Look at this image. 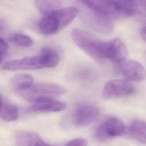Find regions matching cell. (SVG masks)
<instances>
[{
	"mask_svg": "<svg viewBox=\"0 0 146 146\" xmlns=\"http://www.w3.org/2000/svg\"><path fill=\"white\" fill-rule=\"evenodd\" d=\"M128 55V50L125 43L119 38L113 39V40L106 42L105 51H104V57L105 59L111 60L112 62L120 63L126 60Z\"/></svg>",
	"mask_w": 146,
	"mask_h": 146,
	"instance_id": "10",
	"label": "cell"
},
{
	"mask_svg": "<svg viewBox=\"0 0 146 146\" xmlns=\"http://www.w3.org/2000/svg\"><path fill=\"white\" fill-rule=\"evenodd\" d=\"M8 51V43L7 41H5L3 38L0 37V63L2 62L3 58H4V55Z\"/></svg>",
	"mask_w": 146,
	"mask_h": 146,
	"instance_id": "19",
	"label": "cell"
},
{
	"mask_svg": "<svg viewBox=\"0 0 146 146\" xmlns=\"http://www.w3.org/2000/svg\"><path fill=\"white\" fill-rule=\"evenodd\" d=\"M65 146H88V141L83 138H77L69 141Z\"/></svg>",
	"mask_w": 146,
	"mask_h": 146,
	"instance_id": "20",
	"label": "cell"
},
{
	"mask_svg": "<svg viewBox=\"0 0 146 146\" xmlns=\"http://www.w3.org/2000/svg\"><path fill=\"white\" fill-rule=\"evenodd\" d=\"M2 102H1V100H0V111H1V108H2Z\"/></svg>",
	"mask_w": 146,
	"mask_h": 146,
	"instance_id": "23",
	"label": "cell"
},
{
	"mask_svg": "<svg viewBox=\"0 0 146 146\" xmlns=\"http://www.w3.org/2000/svg\"><path fill=\"white\" fill-rule=\"evenodd\" d=\"M67 108V104L59 100H48V101L33 103L29 109L34 112H60Z\"/></svg>",
	"mask_w": 146,
	"mask_h": 146,
	"instance_id": "12",
	"label": "cell"
},
{
	"mask_svg": "<svg viewBox=\"0 0 146 146\" xmlns=\"http://www.w3.org/2000/svg\"><path fill=\"white\" fill-rule=\"evenodd\" d=\"M136 13L142 17H146V0H135Z\"/></svg>",
	"mask_w": 146,
	"mask_h": 146,
	"instance_id": "18",
	"label": "cell"
},
{
	"mask_svg": "<svg viewBox=\"0 0 146 146\" xmlns=\"http://www.w3.org/2000/svg\"><path fill=\"white\" fill-rule=\"evenodd\" d=\"M18 146H51L42 140L38 134L30 131H20L16 134Z\"/></svg>",
	"mask_w": 146,
	"mask_h": 146,
	"instance_id": "11",
	"label": "cell"
},
{
	"mask_svg": "<svg viewBox=\"0 0 146 146\" xmlns=\"http://www.w3.org/2000/svg\"><path fill=\"white\" fill-rule=\"evenodd\" d=\"M128 135L139 143L146 144V122L141 120L133 121L128 127Z\"/></svg>",
	"mask_w": 146,
	"mask_h": 146,
	"instance_id": "13",
	"label": "cell"
},
{
	"mask_svg": "<svg viewBox=\"0 0 146 146\" xmlns=\"http://www.w3.org/2000/svg\"><path fill=\"white\" fill-rule=\"evenodd\" d=\"M136 92V87L127 79H115L110 80L105 83L103 88L104 98L113 99V98H122L133 95Z\"/></svg>",
	"mask_w": 146,
	"mask_h": 146,
	"instance_id": "5",
	"label": "cell"
},
{
	"mask_svg": "<svg viewBox=\"0 0 146 146\" xmlns=\"http://www.w3.org/2000/svg\"><path fill=\"white\" fill-rule=\"evenodd\" d=\"M19 118V110L12 104H2L0 111V119L6 122L15 121Z\"/></svg>",
	"mask_w": 146,
	"mask_h": 146,
	"instance_id": "16",
	"label": "cell"
},
{
	"mask_svg": "<svg viewBox=\"0 0 146 146\" xmlns=\"http://www.w3.org/2000/svg\"><path fill=\"white\" fill-rule=\"evenodd\" d=\"M142 29H144V30H146V25H145V26H144V27H143V28H142Z\"/></svg>",
	"mask_w": 146,
	"mask_h": 146,
	"instance_id": "24",
	"label": "cell"
},
{
	"mask_svg": "<svg viewBox=\"0 0 146 146\" xmlns=\"http://www.w3.org/2000/svg\"><path fill=\"white\" fill-rule=\"evenodd\" d=\"M81 20L83 21V23L86 26H88L96 32L106 34V33H109L112 31V23L110 19L97 14L93 11L82 14Z\"/></svg>",
	"mask_w": 146,
	"mask_h": 146,
	"instance_id": "8",
	"label": "cell"
},
{
	"mask_svg": "<svg viewBox=\"0 0 146 146\" xmlns=\"http://www.w3.org/2000/svg\"><path fill=\"white\" fill-rule=\"evenodd\" d=\"M71 37L74 43L94 60L97 62H102L105 60L104 51L106 42L100 40L97 36L82 29H73L71 32Z\"/></svg>",
	"mask_w": 146,
	"mask_h": 146,
	"instance_id": "3",
	"label": "cell"
},
{
	"mask_svg": "<svg viewBox=\"0 0 146 146\" xmlns=\"http://www.w3.org/2000/svg\"><path fill=\"white\" fill-rule=\"evenodd\" d=\"M3 27H4V22H3V21L0 19V30H2Z\"/></svg>",
	"mask_w": 146,
	"mask_h": 146,
	"instance_id": "22",
	"label": "cell"
},
{
	"mask_svg": "<svg viewBox=\"0 0 146 146\" xmlns=\"http://www.w3.org/2000/svg\"><path fill=\"white\" fill-rule=\"evenodd\" d=\"M61 0H35V6L43 15H47L61 8Z\"/></svg>",
	"mask_w": 146,
	"mask_h": 146,
	"instance_id": "15",
	"label": "cell"
},
{
	"mask_svg": "<svg viewBox=\"0 0 146 146\" xmlns=\"http://www.w3.org/2000/svg\"><path fill=\"white\" fill-rule=\"evenodd\" d=\"M79 14L76 7L59 8L53 12L44 15L37 24L38 30L43 35H53L69 25Z\"/></svg>",
	"mask_w": 146,
	"mask_h": 146,
	"instance_id": "2",
	"label": "cell"
},
{
	"mask_svg": "<svg viewBox=\"0 0 146 146\" xmlns=\"http://www.w3.org/2000/svg\"><path fill=\"white\" fill-rule=\"evenodd\" d=\"M60 56L55 49L45 47L38 56L24 57L21 59L10 60L3 65V70L18 71V70H35L42 68H52L59 63Z\"/></svg>",
	"mask_w": 146,
	"mask_h": 146,
	"instance_id": "1",
	"label": "cell"
},
{
	"mask_svg": "<svg viewBox=\"0 0 146 146\" xmlns=\"http://www.w3.org/2000/svg\"><path fill=\"white\" fill-rule=\"evenodd\" d=\"M126 132V127L123 121L116 117L108 118L103 122L95 132V137L99 141L113 139L122 136Z\"/></svg>",
	"mask_w": 146,
	"mask_h": 146,
	"instance_id": "6",
	"label": "cell"
},
{
	"mask_svg": "<svg viewBox=\"0 0 146 146\" xmlns=\"http://www.w3.org/2000/svg\"><path fill=\"white\" fill-rule=\"evenodd\" d=\"M141 37H142V39L146 42V30H144V29L141 30Z\"/></svg>",
	"mask_w": 146,
	"mask_h": 146,
	"instance_id": "21",
	"label": "cell"
},
{
	"mask_svg": "<svg viewBox=\"0 0 146 146\" xmlns=\"http://www.w3.org/2000/svg\"><path fill=\"white\" fill-rule=\"evenodd\" d=\"M33 84H34L33 77L30 75H27V74L15 76L10 82L11 89L18 94L27 90L28 88H30Z\"/></svg>",
	"mask_w": 146,
	"mask_h": 146,
	"instance_id": "14",
	"label": "cell"
},
{
	"mask_svg": "<svg viewBox=\"0 0 146 146\" xmlns=\"http://www.w3.org/2000/svg\"><path fill=\"white\" fill-rule=\"evenodd\" d=\"M118 68L122 75L129 81L139 82L146 77V71L141 63L135 60H124L118 63Z\"/></svg>",
	"mask_w": 146,
	"mask_h": 146,
	"instance_id": "9",
	"label": "cell"
},
{
	"mask_svg": "<svg viewBox=\"0 0 146 146\" xmlns=\"http://www.w3.org/2000/svg\"><path fill=\"white\" fill-rule=\"evenodd\" d=\"M67 90L63 86L53 83L33 84L30 88L19 93L21 97L32 103L53 100L58 96L66 93Z\"/></svg>",
	"mask_w": 146,
	"mask_h": 146,
	"instance_id": "4",
	"label": "cell"
},
{
	"mask_svg": "<svg viewBox=\"0 0 146 146\" xmlns=\"http://www.w3.org/2000/svg\"><path fill=\"white\" fill-rule=\"evenodd\" d=\"M100 115V110L98 107L92 104H79L76 107L75 111L73 112L72 121L73 125L75 126H86L93 123Z\"/></svg>",
	"mask_w": 146,
	"mask_h": 146,
	"instance_id": "7",
	"label": "cell"
},
{
	"mask_svg": "<svg viewBox=\"0 0 146 146\" xmlns=\"http://www.w3.org/2000/svg\"><path fill=\"white\" fill-rule=\"evenodd\" d=\"M11 41L20 47H29L32 45L33 40L29 36L24 34H15L11 37Z\"/></svg>",
	"mask_w": 146,
	"mask_h": 146,
	"instance_id": "17",
	"label": "cell"
}]
</instances>
